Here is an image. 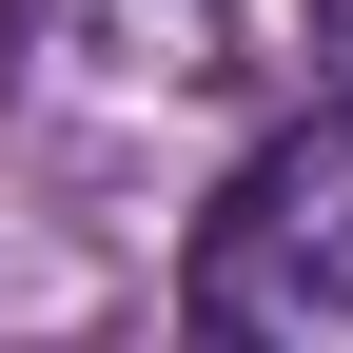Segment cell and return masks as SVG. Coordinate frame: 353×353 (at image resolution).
<instances>
[{
	"instance_id": "obj_1",
	"label": "cell",
	"mask_w": 353,
	"mask_h": 353,
	"mask_svg": "<svg viewBox=\"0 0 353 353\" xmlns=\"http://www.w3.org/2000/svg\"><path fill=\"white\" fill-rule=\"evenodd\" d=\"M176 353H353V99L294 118L176 255Z\"/></svg>"
}]
</instances>
